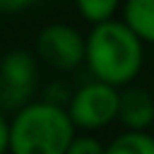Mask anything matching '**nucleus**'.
I'll use <instances>...</instances> for the list:
<instances>
[{"instance_id": "nucleus-5", "label": "nucleus", "mask_w": 154, "mask_h": 154, "mask_svg": "<svg viewBox=\"0 0 154 154\" xmlns=\"http://www.w3.org/2000/svg\"><path fill=\"white\" fill-rule=\"evenodd\" d=\"M84 48L87 36L67 24V22H51L43 29H38L34 41V53L38 63L58 70V72H72L84 65Z\"/></svg>"}, {"instance_id": "nucleus-2", "label": "nucleus", "mask_w": 154, "mask_h": 154, "mask_svg": "<svg viewBox=\"0 0 154 154\" xmlns=\"http://www.w3.org/2000/svg\"><path fill=\"white\" fill-rule=\"evenodd\" d=\"M75 132L65 106L34 99L10 118L7 154H65Z\"/></svg>"}, {"instance_id": "nucleus-11", "label": "nucleus", "mask_w": 154, "mask_h": 154, "mask_svg": "<svg viewBox=\"0 0 154 154\" xmlns=\"http://www.w3.org/2000/svg\"><path fill=\"white\" fill-rule=\"evenodd\" d=\"M70 96H72V89H70L65 82H60V79L46 84L43 91H41V99H43V101H51V103H58V106H67Z\"/></svg>"}, {"instance_id": "nucleus-10", "label": "nucleus", "mask_w": 154, "mask_h": 154, "mask_svg": "<svg viewBox=\"0 0 154 154\" xmlns=\"http://www.w3.org/2000/svg\"><path fill=\"white\" fill-rule=\"evenodd\" d=\"M103 152H106V144L96 135H89V132H84V135L75 132L65 149V154H103Z\"/></svg>"}, {"instance_id": "nucleus-7", "label": "nucleus", "mask_w": 154, "mask_h": 154, "mask_svg": "<svg viewBox=\"0 0 154 154\" xmlns=\"http://www.w3.org/2000/svg\"><path fill=\"white\" fill-rule=\"evenodd\" d=\"M120 19L144 41V46H154V0H123Z\"/></svg>"}, {"instance_id": "nucleus-3", "label": "nucleus", "mask_w": 154, "mask_h": 154, "mask_svg": "<svg viewBox=\"0 0 154 154\" xmlns=\"http://www.w3.org/2000/svg\"><path fill=\"white\" fill-rule=\"evenodd\" d=\"M118 94H120V87H113L108 82L91 77L89 82L72 89V96L65 106L67 116L77 130H84V132L103 130L111 123H116Z\"/></svg>"}, {"instance_id": "nucleus-1", "label": "nucleus", "mask_w": 154, "mask_h": 154, "mask_svg": "<svg viewBox=\"0 0 154 154\" xmlns=\"http://www.w3.org/2000/svg\"><path fill=\"white\" fill-rule=\"evenodd\" d=\"M84 48V65L91 77L113 87L132 84L144 67V41L123 22L106 19L91 24Z\"/></svg>"}, {"instance_id": "nucleus-14", "label": "nucleus", "mask_w": 154, "mask_h": 154, "mask_svg": "<svg viewBox=\"0 0 154 154\" xmlns=\"http://www.w3.org/2000/svg\"><path fill=\"white\" fill-rule=\"evenodd\" d=\"M48 2H58V0H48Z\"/></svg>"}, {"instance_id": "nucleus-6", "label": "nucleus", "mask_w": 154, "mask_h": 154, "mask_svg": "<svg viewBox=\"0 0 154 154\" xmlns=\"http://www.w3.org/2000/svg\"><path fill=\"white\" fill-rule=\"evenodd\" d=\"M116 120L123 130H149L154 125V96L144 87L125 84L118 94V116Z\"/></svg>"}, {"instance_id": "nucleus-9", "label": "nucleus", "mask_w": 154, "mask_h": 154, "mask_svg": "<svg viewBox=\"0 0 154 154\" xmlns=\"http://www.w3.org/2000/svg\"><path fill=\"white\" fill-rule=\"evenodd\" d=\"M123 0H75L77 14L87 24H99L106 19H113L116 12L120 10Z\"/></svg>"}, {"instance_id": "nucleus-13", "label": "nucleus", "mask_w": 154, "mask_h": 154, "mask_svg": "<svg viewBox=\"0 0 154 154\" xmlns=\"http://www.w3.org/2000/svg\"><path fill=\"white\" fill-rule=\"evenodd\" d=\"M10 147V118L5 111H0V154H7Z\"/></svg>"}, {"instance_id": "nucleus-4", "label": "nucleus", "mask_w": 154, "mask_h": 154, "mask_svg": "<svg viewBox=\"0 0 154 154\" xmlns=\"http://www.w3.org/2000/svg\"><path fill=\"white\" fill-rule=\"evenodd\" d=\"M38 91V58L34 51L12 48L0 58V111L14 113Z\"/></svg>"}, {"instance_id": "nucleus-8", "label": "nucleus", "mask_w": 154, "mask_h": 154, "mask_svg": "<svg viewBox=\"0 0 154 154\" xmlns=\"http://www.w3.org/2000/svg\"><path fill=\"white\" fill-rule=\"evenodd\" d=\"M103 154H154V135L149 130H123L106 144Z\"/></svg>"}, {"instance_id": "nucleus-12", "label": "nucleus", "mask_w": 154, "mask_h": 154, "mask_svg": "<svg viewBox=\"0 0 154 154\" xmlns=\"http://www.w3.org/2000/svg\"><path fill=\"white\" fill-rule=\"evenodd\" d=\"M36 0H0V14H19L29 10Z\"/></svg>"}]
</instances>
